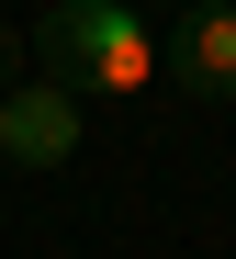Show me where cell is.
<instances>
[{
    "mask_svg": "<svg viewBox=\"0 0 236 259\" xmlns=\"http://www.w3.org/2000/svg\"><path fill=\"white\" fill-rule=\"evenodd\" d=\"M34 46H45V79L57 91H147V79H169V34H147V12L135 0H57V12L34 23Z\"/></svg>",
    "mask_w": 236,
    "mask_h": 259,
    "instance_id": "cell-1",
    "label": "cell"
},
{
    "mask_svg": "<svg viewBox=\"0 0 236 259\" xmlns=\"http://www.w3.org/2000/svg\"><path fill=\"white\" fill-rule=\"evenodd\" d=\"M0 158L12 169H68L79 158V91H57V79L0 91Z\"/></svg>",
    "mask_w": 236,
    "mask_h": 259,
    "instance_id": "cell-2",
    "label": "cell"
},
{
    "mask_svg": "<svg viewBox=\"0 0 236 259\" xmlns=\"http://www.w3.org/2000/svg\"><path fill=\"white\" fill-rule=\"evenodd\" d=\"M169 79L192 102H236V0H203L169 23Z\"/></svg>",
    "mask_w": 236,
    "mask_h": 259,
    "instance_id": "cell-3",
    "label": "cell"
},
{
    "mask_svg": "<svg viewBox=\"0 0 236 259\" xmlns=\"http://www.w3.org/2000/svg\"><path fill=\"white\" fill-rule=\"evenodd\" d=\"M135 12H169V23H180V12H203V0H135Z\"/></svg>",
    "mask_w": 236,
    "mask_h": 259,
    "instance_id": "cell-4",
    "label": "cell"
},
{
    "mask_svg": "<svg viewBox=\"0 0 236 259\" xmlns=\"http://www.w3.org/2000/svg\"><path fill=\"white\" fill-rule=\"evenodd\" d=\"M0 68H12V23H0Z\"/></svg>",
    "mask_w": 236,
    "mask_h": 259,
    "instance_id": "cell-5",
    "label": "cell"
}]
</instances>
